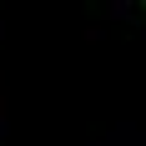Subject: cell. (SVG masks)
<instances>
[{
    "mask_svg": "<svg viewBox=\"0 0 146 146\" xmlns=\"http://www.w3.org/2000/svg\"><path fill=\"white\" fill-rule=\"evenodd\" d=\"M136 5H141V10H146V0H136Z\"/></svg>",
    "mask_w": 146,
    "mask_h": 146,
    "instance_id": "cell-1",
    "label": "cell"
}]
</instances>
